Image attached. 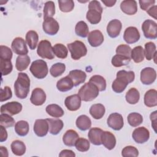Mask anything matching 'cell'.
<instances>
[{
    "label": "cell",
    "instance_id": "38",
    "mask_svg": "<svg viewBox=\"0 0 157 157\" xmlns=\"http://www.w3.org/2000/svg\"><path fill=\"white\" fill-rule=\"evenodd\" d=\"M75 32L77 36L81 37H87L89 33V28L87 24L83 21H78L75 25Z\"/></svg>",
    "mask_w": 157,
    "mask_h": 157
},
{
    "label": "cell",
    "instance_id": "53",
    "mask_svg": "<svg viewBox=\"0 0 157 157\" xmlns=\"http://www.w3.org/2000/svg\"><path fill=\"white\" fill-rule=\"evenodd\" d=\"M12 58V52L11 49L5 45L0 46V58L3 59H11Z\"/></svg>",
    "mask_w": 157,
    "mask_h": 157
},
{
    "label": "cell",
    "instance_id": "28",
    "mask_svg": "<svg viewBox=\"0 0 157 157\" xmlns=\"http://www.w3.org/2000/svg\"><path fill=\"white\" fill-rule=\"evenodd\" d=\"M73 82L68 75L59 80L56 83L57 89L61 92L69 91L73 88Z\"/></svg>",
    "mask_w": 157,
    "mask_h": 157
},
{
    "label": "cell",
    "instance_id": "39",
    "mask_svg": "<svg viewBox=\"0 0 157 157\" xmlns=\"http://www.w3.org/2000/svg\"><path fill=\"white\" fill-rule=\"evenodd\" d=\"M53 52L54 55L58 58L64 59L68 54V50L62 44H56L53 47Z\"/></svg>",
    "mask_w": 157,
    "mask_h": 157
},
{
    "label": "cell",
    "instance_id": "1",
    "mask_svg": "<svg viewBox=\"0 0 157 157\" xmlns=\"http://www.w3.org/2000/svg\"><path fill=\"white\" fill-rule=\"evenodd\" d=\"M135 74L133 71H119L117 73V78L112 84L113 91L117 93H122L129 83L134 81Z\"/></svg>",
    "mask_w": 157,
    "mask_h": 157
},
{
    "label": "cell",
    "instance_id": "19",
    "mask_svg": "<svg viewBox=\"0 0 157 157\" xmlns=\"http://www.w3.org/2000/svg\"><path fill=\"white\" fill-rule=\"evenodd\" d=\"M122 28L121 23L117 19L111 20L107 26V33L112 38H115L119 36Z\"/></svg>",
    "mask_w": 157,
    "mask_h": 157
},
{
    "label": "cell",
    "instance_id": "18",
    "mask_svg": "<svg viewBox=\"0 0 157 157\" xmlns=\"http://www.w3.org/2000/svg\"><path fill=\"white\" fill-rule=\"evenodd\" d=\"M81 98L78 94H73L67 96L64 101L66 108L70 111H76L81 106Z\"/></svg>",
    "mask_w": 157,
    "mask_h": 157
},
{
    "label": "cell",
    "instance_id": "16",
    "mask_svg": "<svg viewBox=\"0 0 157 157\" xmlns=\"http://www.w3.org/2000/svg\"><path fill=\"white\" fill-rule=\"evenodd\" d=\"M33 130L34 133L39 137H44L47 135L49 131L48 123L46 119H37L36 120Z\"/></svg>",
    "mask_w": 157,
    "mask_h": 157
},
{
    "label": "cell",
    "instance_id": "17",
    "mask_svg": "<svg viewBox=\"0 0 157 157\" xmlns=\"http://www.w3.org/2000/svg\"><path fill=\"white\" fill-rule=\"evenodd\" d=\"M46 101V94L45 91L40 88H34L30 98L31 102L34 105H41Z\"/></svg>",
    "mask_w": 157,
    "mask_h": 157
},
{
    "label": "cell",
    "instance_id": "15",
    "mask_svg": "<svg viewBox=\"0 0 157 157\" xmlns=\"http://www.w3.org/2000/svg\"><path fill=\"white\" fill-rule=\"evenodd\" d=\"M140 37L139 31L134 26H129L127 28L123 34V39L128 44L137 42L139 40Z\"/></svg>",
    "mask_w": 157,
    "mask_h": 157
},
{
    "label": "cell",
    "instance_id": "23",
    "mask_svg": "<svg viewBox=\"0 0 157 157\" xmlns=\"http://www.w3.org/2000/svg\"><path fill=\"white\" fill-rule=\"evenodd\" d=\"M68 76L72 80L74 86H75L85 82L86 78V73L83 71L78 69L71 71L68 74Z\"/></svg>",
    "mask_w": 157,
    "mask_h": 157
},
{
    "label": "cell",
    "instance_id": "60",
    "mask_svg": "<svg viewBox=\"0 0 157 157\" xmlns=\"http://www.w3.org/2000/svg\"><path fill=\"white\" fill-rule=\"evenodd\" d=\"M0 151H1V153L2 156H5V157L8 156V151H7V149L6 147H4L3 146H1L0 147Z\"/></svg>",
    "mask_w": 157,
    "mask_h": 157
},
{
    "label": "cell",
    "instance_id": "44",
    "mask_svg": "<svg viewBox=\"0 0 157 157\" xmlns=\"http://www.w3.org/2000/svg\"><path fill=\"white\" fill-rule=\"evenodd\" d=\"M66 70V66L62 63H56L52 66L50 69V73L53 77L61 75Z\"/></svg>",
    "mask_w": 157,
    "mask_h": 157
},
{
    "label": "cell",
    "instance_id": "56",
    "mask_svg": "<svg viewBox=\"0 0 157 157\" xmlns=\"http://www.w3.org/2000/svg\"><path fill=\"white\" fill-rule=\"evenodd\" d=\"M59 156L60 157H75V154L74 153V152L71 150H63L59 154Z\"/></svg>",
    "mask_w": 157,
    "mask_h": 157
},
{
    "label": "cell",
    "instance_id": "37",
    "mask_svg": "<svg viewBox=\"0 0 157 157\" xmlns=\"http://www.w3.org/2000/svg\"><path fill=\"white\" fill-rule=\"evenodd\" d=\"M29 124L26 121L20 120L15 125V131L20 136H25L29 132Z\"/></svg>",
    "mask_w": 157,
    "mask_h": 157
},
{
    "label": "cell",
    "instance_id": "27",
    "mask_svg": "<svg viewBox=\"0 0 157 157\" xmlns=\"http://www.w3.org/2000/svg\"><path fill=\"white\" fill-rule=\"evenodd\" d=\"M78 137L79 136L75 131L73 129H69L63 135V142L66 146L73 147Z\"/></svg>",
    "mask_w": 157,
    "mask_h": 157
},
{
    "label": "cell",
    "instance_id": "52",
    "mask_svg": "<svg viewBox=\"0 0 157 157\" xmlns=\"http://www.w3.org/2000/svg\"><path fill=\"white\" fill-rule=\"evenodd\" d=\"M0 101L4 102L12 97V92L10 88L6 86L4 88L0 89Z\"/></svg>",
    "mask_w": 157,
    "mask_h": 157
},
{
    "label": "cell",
    "instance_id": "57",
    "mask_svg": "<svg viewBox=\"0 0 157 157\" xmlns=\"http://www.w3.org/2000/svg\"><path fill=\"white\" fill-rule=\"evenodd\" d=\"M156 10H157V6L156 5H154L150 7L147 10V13L151 17L154 18L155 19H156Z\"/></svg>",
    "mask_w": 157,
    "mask_h": 157
},
{
    "label": "cell",
    "instance_id": "45",
    "mask_svg": "<svg viewBox=\"0 0 157 157\" xmlns=\"http://www.w3.org/2000/svg\"><path fill=\"white\" fill-rule=\"evenodd\" d=\"M0 69L2 76L10 74L13 69L11 59H3L0 58Z\"/></svg>",
    "mask_w": 157,
    "mask_h": 157
},
{
    "label": "cell",
    "instance_id": "10",
    "mask_svg": "<svg viewBox=\"0 0 157 157\" xmlns=\"http://www.w3.org/2000/svg\"><path fill=\"white\" fill-rule=\"evenodd\" d=\"M13 52L18 55H25L28 53V50L25 40L20 37L15 38L11 44Z\"/></svg>",
    "mask_w": 157,
    "mask_h": 157
},
{
    "label": "cell",
    "instance_id": "36",
    "mask_svg": "<svg viewBox=\"0 0 157 157\" xmlns=\"http://www.w3.org/2000/svg\"><path fill=\"white\" fill-rule=\"evenodd\" d=\"M126 101L130 104H137L140 99V94L136 88H130L125 95Z\"/></svg>",
    "mask_w": 157,
    "mask_h": 157
},
{
    "label": "cell",
    "instance_id": "42",
    "mask_svg": "<svg viewBox=\"0 0 157 157\" xmlns=\"http://www.w3.org/2000/svg\"><path fill=\"white\" fill-rule=\"evenodd\" d=\"M127 120L129 124L132 127H137L143 122L142 116L137 112L130 113L128 115Z\"/></svg>",
    "mask_w": 157,
    "mask_h": 157
},
{
    "label": "cell",
    "instance_id": "32",
    "mask_svg": "<svg viewBox=\"0 0 157 157\" xmlns=\"http://www.w3.org/2000/svg\"><path fill=\"white\" fill-rule=\"evenodd\" d=\"M39 40L38 34L33 30H30L26 34V41L31 50H34Z\"/></svg>",
    "mask_w": 157,
    "mask_h": 157
},
{
    "label": "cell",
    "instance_id": "51",
    "mask_svg": "<svg viewBox=\"0 0 157 157\" xmlns=\"http://www.w3.org/2000/svg\"><path fill=\"white\" fill-rule=\"evenodd\" d=\"M121 155L123 157L134 156L136 157L139 155L138 150L133 146H126L121 151Z\"/></svg>",
    "mask_w": 157,
    "mask_h": 157
},
{
    "label": "cell",
    "instance_id": "34",
    "mask_svg": "<svg viewBox=\"0 0 157 157\" xmlns=\"http://www.w3.org/2000/svg\"><path fill=\"white\" fill-rule=\"evenodd\" d=\"M45 110L49 115L54 118L61 117L64 113L63 109L59 105L55 104L48 105L46 107Z\"/></svg>",
    "mask_w": 157,
    "mask_h": 157
},
{
    "label": "cell",
    "instance_id": "7",
    "mask_svg": "<svg viewBox=\"0 0 157 157\" xmlns=\"http://www.w3.org/2000/svg\"><path fill=\"white\" fill-rule=\"evenodd\" d=\"M37 53L40 57L44 59H52L55 57L52 44L47 40H43L39 42L37 46Z\"/></svg>",
    "mask_w": 157,
    "mask_h": 157
},
{
    "label": "cell",
    "instance_id": "55",
    "mask_svg": "<svg viewBox=\"0 0 157 157\" xmlns=\"http://www.w3.org/2000/svg\"><path fill=\"white\" fill-rule=\"evenodd\" d=\"M0 142H2L7 139V132L6 128L2 125H0Z\"/></svg>",
    "mask_w": 157,
    "mask_h": 157
},
{
    "label": "cell",
    "instance_id": "58",
    "mask_svg": "<svg viewBox=\"0 0 157 157\" xmlns=\"http://www.w3.org/2000/svg\"><path fill=\"white\" fill-rule=\"evenodd\" d=\"M150 120L151 121V126H153L154 130L155 132L156 131V129H155V128H156V111H155L153 112H152L151 114H150Z\"/></svg>",
    "mask_w": 157,
    "mask_h": 157
},
{
    "label": "cell",
    "instance_id": "31",
    "mask_svg": "<svg viewBox=\"0 0 157 157\" xmlns=\"http://www.w3.org/2000/svg\"><path fill=\"white\" fill-rule=\"evenodd\" d=\"M30 62L31 59L28 55H19L16 59V69L18 71H23L27 69L30 64Z\"/></svg>",
    "mask_w": 157,
    "mask_h": 157
},
{
    "label": "cell",
    "instance_id": "6",
    "mask_svg": "<svg viewBox=\"0 0 157 157\" xmlns=\"http://www.w3.org/2000/svg\"><path fill=\"white\" fill-rule=\"evenodd\" d=\"M67 48L71 53V58L74 60H78L87 53V48L83 42L75 40L67 44Z\"/></svg>",
    "mask_w": 157,
    "mask_h": 157
},
{
    "label": "cell",
    "instance_id": "29",
    "mask_svg": "<svg viewBox=\"0 0 157 157\" xmlns=\"http://www.w3.org/2000/svg\"><path fill=\"white\" fill-rule=\"evenodd\" d=\"M105 112V107L101 104H94L90 108V113L91 117L96 119L99 120L103 117Z\"/></svg>",
    "mask_w": 157,
    "mask_h": 157
},
{
    "label": "cell",
    "instance_id": "14",
    "mask_svg": "<svg viewBox=\"0 0 157 157\" xmlns=\"http://www.w3.org/2000/svg\"><path fill=\"white\" fill-rule=\"evenodd\" d=\"M132 137L136 143L144 144L150 138V132L146 128L142 126L136 128L134 130Z\"/></svg>",
    "mask_w": 157,
    "mask_h": 157
},
{
    "label": "cell",
    "instance_id": "30",
    "mask_svg": "<svg viewBox=\"0 0 157 157\" xmlns=\"http://www.w3.org/2000/svg\"><path fill=\"white\" fill-rule=\"evenodd\" d=\"M75 124L77 127L80 130L86 131L91 128V121L88 116L85 115H82L77 118Z\"/></svg>",
    "mask_w": 157,
    "mask_h": 157
},
{
    "label": "cell",
    "instance_id": "47",
    "mask_svg": "<svg viewBox=\"0 0 157 157\" xmlns=\"http://www.w3.org/2000/svg\"><path fill=\"white\" fill-rule=\"evenodd\" d=\"M74 146L76 149L82 152L87 151L90 147V142L85 138H78L75 142Z\"/></svg>",
    "mask_w": 157,
    "mask_h": 157
},
{
    "label": "cell",
    "instance_id": "59",
    "mask_svg": "<svg viewBox=\"0 0 157 157\" xmlns=\"http://www.w3.org/2000/svg\"><path fill=\"white\" fill-rule=\"evenodd\" d=\"M102 2L107 7H112L115 5L117 1H115V0H114V1H112V0H106V1L105 0H102Z\"/></svg>",
    "mask_w": 157,
    "mask_h": 157
},
{
    "label": "cell",
    "instance_id": "49",
    "mask_svg": "<svg viewBox=\"0 0 157 157\" xmlns=\"http://www.w3.org/2000/svg\"><path fill=\"white\" fill-rule=\"evenodd\" d=\"M0 124L5 128H10L14 125L15 120L11 115L7 113H1Z\"/></svg>",
    "mask_w": 157,
    "mask_h": 157
},
{
    "label": "cell",
    "instance_id": "33",
    "mask_svg": "<svg viewBox=\"0 0 157 157\" xmlns=\"http://www.w3.org/2000/svg\"><path fill=\"white\" fill-rule=\"evenodd\" d=\"M12 153L17 156H22L26 152V145L21 140H13L10 145Z\"/></svg>",
    "mask_w": 157,
    "mask_h": 157
},
{
    "label": "cell",
    "instance_id": "25",
    "mask_svg": "<svg viewBox=\"0 0 157 157\" xmlns=\"http://www.w3.org/2000/svg\"><path fill=\"white\" fill-rule=\"evenodd\" d=\"M102 131L101 129L98 128H91L88 134L90 142L94 145H101V135Z\"/></svg>",
    "mask_w": 157,
    "mask_h": 157
},
{
    "label": "cell",
    "instance_id": "4",
    "mask_svg": "<svg viewBox=\"0 0 157 157\" xmlns=\"http://www.w3.org/2000/svg\"><path fill=\"white\" fill-rule=\"evenodd\" d=\"M99 90L98 88L91 82L85 83L78 90V94L81 100L88 102L94 100L99 95Z\"/></svg>",
    "mask_w": 157,
    "mask_h": 157
},
{
    "label": "cell",
    "instance_id": "2",
    "mask_svg": "<svg viewBox=\"0 0 157 157\" xmlns=\"http://www.w3.org/2000/svg\"><path fill=\"white\" fill-rule=\"evenodd\" d=\"M30 79L26 73L20 72L14 83L15 94L17 98L25 99L29 92Z\"/></svg>",
    "mask_w": 157,
    "mask_h": 157
},
{
    "label": "cell",
    "instance_id": "9",
    "mask_svg": "<svg viewBox=\"0 0 157 157\" xmlns=\"http://www.w3.org/2000/svg\"><path fill=\"white\" fill-rule=\"evenodd\" d=\"M42 28L46 34L53 36L59 31V25L58 21L53 18H47L44 19L43 21Z\"/></svg>",
    "mask_w": 157,
    "mask_h": 157
},
{
    "label": "cell",
    "instance_id": "5",
    "mask_svg": "<svg viewBox=\"0 0 157 157\" xmlns=\"http://www.w3.org/2000/svg\"><path fill=\"white\" fill-rule=\"evenodd\" d=\"M33 75L39 79L44 78L48 74V69L47 63L42 59L34 61L29 67Z\"/></svg>",
    "mask_w": 157,
    "mask_h": 157
},
{
    "label": "cell",
    "instance_id": "3",
    "mask_svg": "<svg viewBox=\"0 0 157 157\" xmlns=\"http://www.w3.org/2000/svg\"><path fill=\"white\" fill-rule=\"evenodd\" d=\"M102 10V7L99 1L96 0L90 1L88 4V11L86 15V19L91 24L99 23L101 20Z\"/></svg>",
    "mask_w": 157,
    "mask_h": 157
},
{
    "label": "cell",
    "instance_id": "54",
    "mask_svg": "<svg viewBox=\"0 0 157 157\" xmlns=\"http://www.w3.org/2000/svg\"><path fill=\"white\" fill-rule=\"evenodd\" d=\"M139 2L140 8L142 10L147 11L150 7L154 6V4L155 3V1H154V0H147V1L140 0L139 1Z\"/></svg>",
    "mask_w": 157,
    "mask_h": 157
},
{
    "label": "cell",
    "instance_id": "40",
    "mask_svg": "<svg viewBox=\"0 0 157 157\" xmlns=\"http://www.w3.org/2000/svg\"><path fill=\"white\" fill-rule=\"evenodd\" d=\"M156 48V47L155 43L152 42H148L145 44L144 55L147 60L150 61L153 59L155 55L157 53Z\"/></svg>",
    "mask_w": 157,
    "mask_h": 157
},
{
    "label": "cell",
    "instance_id": "35",
    "mask_svg": "<svg viewBox=\"0 0 157 157\" xmlns=\"http://www.w3.org/2000/svg\"><path fill=\"white\" fill-rule=\"evenodd\" d=\"M144 57V49L142 46H137L131 50V58L132 59L135 63H139L143 61Z\"/></svg>",
    "mask_w": 157,
    "mask_h": 157
},
{
    "label": "cell",
    "instance_id": "20",
    "mask_svg": "<svg viewBox=\"0 0 157 157\" xmlns=\"http://www.w3.org/2000/svg\"><path fill=\"white\" fill-rule=\"evenodd\" d=\"M116 138L114 134L109 131H102L101 135V142L107 149L110 150L114 148L116 145Z\"/></svg>",
    "mask_w": 157,
    "mask_h": 157
},
{
    "label": "cell",
    "instance_id": "8",
    "mask_svg": "<svg viewBox=\"0 0 157 157\" xmlns=\"http://www.w3.org/2000/svg\"><path fill=\"white\" fill-rule=\"evenodd\" d=\"M142 29L144 36L149 39H155L157 37V24L151 20H146L142 25Z\"/></svg>",
    "mask_w": 157,
    "mask_h": 157
},
{
    "label": "cell",
    "instance_id": "22",
    "mask_svg": "<svg viewBox=\"0 0 157 157\" xmlns=\"http://www.w3.org/2000/svg\"><path fill=\"white\" fill-rule=\"evenodd\" d=\"M120 8L124 13L132 15L137 12V2L134 0H124L120 4Z\"/></svg>",
    "mask_w": 157,
    "mask_h": 157
},
{
    "label": "cell",
    "instance_id": "11",
    "mask_svg": "<svg viewBox=\"0 0 157 157\" xmlns=\"http://www.w3.org/2000/svg\"><path fill=\"white\" fill-rule=\"evenodd\" d=\"M156 78V71L152 67H145L140 72V81L144 85H151L155 81Z\"/></svg>",
    "mask_w": 157,
    "mask_h": 157
},
{
    "label": "cell",
    "instance_id": "26",
    "mask_svg": "<svg viewBox=\"0 0 157 157\" xmlns=\"http://www.w3.org/2000/svg\"><path fill=\"white\" fill-rule=\"evenodd\" d=\"M144 104L148 107L157 105V91L156 90L151 89L145 93L144 95Z\"/></svg>",
    "mask_w": 157,
    "mask_h": 157
},
{
    "label": "cell",
    "instance_id": "21",
    "mask_svg": "<svg viewBox=\"0 0 157 157\" xmlns=\"http://www.w3.org/2000/svg\"><path fill=\"white\" fill-rule=\"evenodd\" d=\"M104 36L99 30H94L88 35V42L91 47H97L104 42Z\"/></svg>",
    "mask_w": 157,
    "mask_h": 157
},
{
    "label": "cell",
    "instance_id": "12",
    "mask_svg": "<svg viewBox=\"0 0 157 157\" xmlns=\"http://www.w3.org/2000/svg\"><path fill=\"white\" fill-rule=\"evenodd\" d=\"M22 110V105L17 101H12L3 104L1 107V113L15 115L19 113Z\"/></svg>",
    "mask_w": 157,
    "mask_h": 157
},
{
    "label": "cell",
    "instance_id": "46",
    "mask_svg": "<svg viewBox=\"0 0 157 157\" xmlns=\"http://www.w3.org/2000/svg\"><path fill=\"white\" fill-rule=\"evenodd\" d=\"M55 13V3L49 1L45 3L44 7V19L47 18H52Z\"/></svg>",
    "mask_w": 157,
    "mask_h": 157
},
{
    "label": "cell",
    "instance_id": "50",
    "mask_svg": "<svg viewBox=\"0 0 157 157\" xmlns=\"http://www.w3.org/2000/svg\"><path fill=\"white\" fill-rule=\"evenodd\" d=\"M131 48L126 44H121L118 45L116 48V53L117 55H122L128 58H131Z\"/></svg>",
    "mask_w": 157,
    "mask_h": 157
},
{
    "label": "cell",
    "instance_id": "48",
    "mask_svg": "<svg viewBox=\"0 0 157 157\" xmlns=\"http://www.w3.org/2000/svg\"><path fill=\"white\" fill-rule=\"evenodd\" d=\"M59 9L63 12H71L74 7V2L72 0H59Z\"/></svg>",
    "mask_w": 157,
    "mask_h": 157
},
{
    "label": "cell",
    "instance_id": "13",
    "mask_svg": "<svg viewBox=\"0 0 157 157\" xmlns=\"http://www.w3.org/2000/svg\"><path fill=\"white\" fill-rule=\"evenodd\" d=\"M107 123L108 126L113 130L119 131L123 127V118L122 115L118 113H112L109 116Z\"/></svg>",
    "mask_w": 157,
    "mask_h": 157
},
{
    "label": "cell",
    "instance_id": "41",
    "mask_svg": "<svg viewBox=\"0 0 157 157\" xmlns=\"http://www.w3.org/2000/svg\"><path fill=\"white\" fill-rule=\"evenodd\" d=\"M89 82L94 84L100 91H103L106 89V81L101 75H94L90 78Z\"/></svg>",
    "mask_w": 157,
    "mask_h": 157
},
{
    "label": "cell",
    "instance_id": "43",
    "mask_svg": "<svg viewBox=\"0 0 157 157\" xmlns=\"http://www.w3.org/2000/svg\"><path fill=\"white\" fill-rule=\"evenodd\" d=\"M131 58H128L122 55H115L113 56L111 63L113 66L116 67H119L128 64V63L131 61Z\"/></svg>",
    "mask_w": 157,
    "mask_h": 157
},
{
    "label": "cell",
    "instance_id": "24",
    "mask_svg": "<svg viewBox=\"0 0 157 157\" xmlns=\"http://www.w3.org/2000/svg\"><path fill=\"white\" fill-rule=\"evenodd\" d=\"M48 123L49 132L53 135H57L63 128V122L58 118H47L46 119Z\"/></svg>",
    "mask_w": 157,
    "mask_h": 157
}]
</instances>
